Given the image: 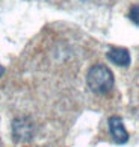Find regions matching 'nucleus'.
Here are the masks:
<instances>
[{
    "instance_id": "obj_1",
    "label": "nucleus",
    "mask_w": 139,
    "mask_h": 147,
    "mask_svg": "<svg viewBox=\"0 0 139 147\" xmlns=\"http://www.w3.org/2000/svg\"><path fill=\"white\" fill-rule=\"evenodd\" d=\"M86 84L89 90L95 94H108L114 88V74L110 68L104 64H95L88 70Z\"/></svg>"
},
{
    "instance_id": "obj_2",
    "label": "nucleus",
    "mask_w": 139,
    "mask_h": 147,
    "mask_svg": "<svg viewBox=\"0 0 139 147\" xmlns=\"http://www.w3.org/2000/svg\"><path fill=\"white\" fill-rule=\"evenodd\" d=\"M108 124H109V130H110L112 140H114L116 144H126L127 141H129V132L126 130L121 117H118V115L110 117Z\"/></svg>"
},
{
    "instance_id": "obj_3",
    "label": "nucleus",
    "mask_w": 139,
    "mask_h": 147,
    "mask_svg": "<svg viewBox=\"0 0 139 147\" xmlns=\"http://www.w3.org/2000/svg\"><path fill=\"white\" fill-rule=\"evenodd\" d=\"M14 137L18 141H27L33 135V124L29 118H17L14 121Z\"/></svg>"
},
{
    "instance_id": "obj_4",
    "label": "nucleus",
    "mask_w": 139,
    "mask_h": 147,
    "mask_svg": "<svg viewBox=\"0 0 139 147\" xmlns=\"http://www.w3.org/2000/svg\"><path fill=\"white\" fill-rule=\"evenodd\" d=\"M108 59L110 62H114L115 65H120V67H129L130 65V53L127 49L122 47H114L108 52Z\"/></svg>"
},
{
    "instance_id": "obj_5",
    "label": "nucleus",
    "mask_w": 139,
    "mask_h": 147,
    "mask_svg": "<svg viewBox=\"0 0 139 147\" xmlns=\"http://www.w3.org/2000/svg\"><path fill=\"white\" fill-rule=\"evenodd\" d=\"M129 17H130V20H132L135 24H139V5H135V6L130 9Z\"/></svg>"
},
{
    "instance_id": "obj_6",
    "label": "nucleus",
    "mask_w": 139,
    "mask_h": 147,
    "mask_svg": "<svg viewBox=\"0 0 139 147\" xmlns=\"http://www.w3.org/2000/svg\"><path fill=\"white\" fill-rule=\"evenodd\" d=\"M2 74H3V67L0 65V76H2Z\"/></svg>"
}]
</instances>
